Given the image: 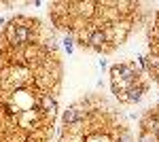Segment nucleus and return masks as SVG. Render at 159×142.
Returning a JSON list of instances; mask_svg holds the SVG:
<instances>
[{
    "label": "nucleus",
    "instance_id": "f257e3e1",
    "mask_svg": "<svg viewBox=\"0 0 159 142\" xmlns=\"http://www.w3.org/2000/svg\"><path fill=\"white\" fill-rule=\"evenodd\" d=\"M142 76H140V68H136L134 62L129 64H115L110 66V81L112 83H119V81H127V83H138Z\"/></svg>",
    "mask_w": 159,
    "mask_h": 142
},
{
    "label": "nucleus",
    "instance_id": "20e7f679",
    "mask_svg": "<svg viewBox=\"0 0 159 142\" xmlns=\"http://www.w3.org/2000/svg\"><path fill=\"white\" fill-rule=\"evenodd\" d=\"M138 142H159V138H157V136H153L151 131L142 130V131H140V136H138Z\"/></svg>",
    "mask_w": 159,
    "mask_h": 142
},
{
    "label": "nucleus",
    "instance_id": "39448f33",
    "mask_svg": "<svg viewBox=\"0 0 159 142\" xmlns=\"http://www.w3.org/2000/svg\"><path fill=\"white\" fill-rule=\"evenodd\" d=\"M72 43H74V38L68 34V36H66V40H64V47H66V51H68V53H72Z\"/></svg>",
    "mask_w": 159,
    "mask_h": 142
},
{
    "label": "nucleus",
    "instance_id": "0eeeda50",
    "mask_svg": "<svg viewBox=\"0 0 159 142\" xmlns=\"http://www.w3.org/2000/svg\"><path fill=\"white\" fill-rule=\"evenodd\" d=\"M155 25H157V28H159V13H157V24H155Z\"/></svg>",
    "mask_w": 159,
    "mask_h": 142
},
{
    "label": "nucleus",
    "instance_id": "423d86ee",
    "mask_svg": "<svg viewBox=\"0 0 159 142\" xmlns=\"http://www.w3.org/2000/svg\"><path fill=\"white\" fill-rule=\"evenodd\" d=\"M117 142H132V136H129L127 131H119V138H117Z\"/></svg>",
    "mask_w": 159,
    "mask_h": 142
},
{
    "label": "nucleus",
    "instance_id": "7ed1b4c3",
    "mask_svg": "<svg viewBox=\"0 0 159 142\" xmlns=\"http://www.w3.org/2000/svg\"><path fill=\"white\" fill-rule=\"evenodd\" d=\"M85 117H87V110L81 108L79 104H74V106H70L64 115H61V121H64L66 125H74V123H81Z\"/></svg>",
    "mask_w": 159,
    "mask_h": 142
},
{
    "label": "nucleus",
    "instance_id": "f03ea898",
    "mask_svg": "<svg viewBox=\"0 0 159 142\" xmlns=\"http://www.w3.org/2000/svg\"><path fill=\"white\" fill-rule=\"evenodd\" d=\"M147 89H148V83L138 81V83H136L129 91L117 95V98H119V102H125V104H136V102H140V100H142V95L147 94Z\"/></svg>",
    "mask_w": 159,
    "mask_h": 142
}]
</instances>
